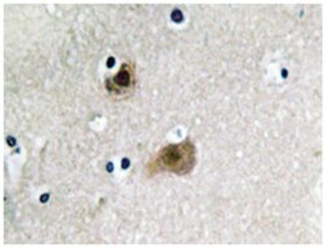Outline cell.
Listing matches in <instances>:
<instances>
[{"mask_svg": "<svg viewBox=\"0 0 326 248\" xmlns=\"http://www.w3.org/2000/svg\"><path fill=\"white\" fill-rule=\"evenodd\" d=\"M114 63H115V59H114V57H108V63H107V67L111 68V67L114 65Z\"/></svg>", "mask_w": 326, "mask_h": 248, "instance_id": "obj_4", "label": "cell"}, {"mask_svg": "<svg viewBox=\"0 0 326 248\" xmlns=\"http://www.w3.org/2000/svg\"><path fill=\"white\" fill-rule=\"evenodd\" d=\"M171 18L175 22H181L183 21V13L180 11H178V9H175V11L172 12V14H171Z\"/></svg>", "mask_w": 326, "mask_h": 248, "instance_id": "obj_3", "label": "cell"}, {"mask_svg": "<svg viewBox=\"0 0 326 248\" xmlns=\"http://www.w3.org/2000/svg\"><path fill=\"white\" fill-rule=\"evenodd\" d=\"M128 167H129V161L125 158L123 159V168H128Z\"/></svg>", "mask_w": 326, "mask_h": 248, "instance_id": "obj_5", "label": "cell"}, {"mask_svg": "<svg viewBox=\"0 0 326 248\" xmlns=\"http://www.w3.org/2000/svg\"><path fill=\"white\" fill-rule=\"evenodd\" d=\"M196 165V148L191 140L180 144H171L160 149L155 157L148 163V174L174 172L176 175H187Z\"/></svg>", "mask_w": 326, "mask_h": 248, "instance_id": "obj_1", "label": "cell"}, {"mask_svg": "<svg viewBox=\"0 0 326 248\" xmlns=\"http://www.w3.org/2000/svg\"><path fill=\"white\" fill-rule=\"evenodd\" d=\"M136 85L134 76V65L132 63H124L120 71L112 76L111 79L106 80V89L111 94L115 95H125L133 90Z\"/></svg>", "mask_w": 326, "mask_h": 248, "instance_id": "obj_2", "label": "cell"}]
</instances>
